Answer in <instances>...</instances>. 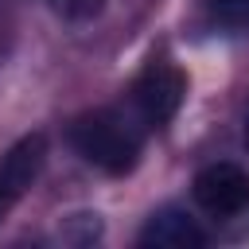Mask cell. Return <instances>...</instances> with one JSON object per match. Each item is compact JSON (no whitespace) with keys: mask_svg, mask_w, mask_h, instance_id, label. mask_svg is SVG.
<instances>
[{"mask_svg":"<svg viewBox=\"0 0 249 249\" xmlns=\"http://www.w3.org/2000/svg\"><path fill=\"white\" fill-rule=\"evenodd\" d=\"M148 136H152V128L132 109V101L89 109L70 124V148L82 156V163H89L105 175H128L140 163Z\"/></svg>","mask_w":249,"mask_h":249,"instance_id":"cell-1","label":"cell"},{"mask_svg":"<svg viewBox=\"0 0 249 249\" xmlns=\"http://www.w3.org/2000/svg\"><path fill=\"white\" fill-rule=\"evenodd\" d=\"M148 8L152 0H51V12L62 31L86 47H105L132 35Z\"/></svg>","mask_w":249,"mask_h":249,"instance_id":"cell-2","label":"cell"},{"mask_svg":"<svg viewBox=\"0 0 249 249\" xmlns=\"http://www.w3.org/2000/svg\"><path fill=\"white\" fill-rule=\"evenodd\" d=\"M183 97H187V74H183L171 58H152V62L136 74V82H132V89H128L132 109L144 117V124H148L152 132H160L163 124H171V117L179 113Z\"/></svg>","mask_w":249,"mask_h":249,"instance_id":"cell-3","label":"cell"},{"mask_svg":"<svg viewBox=\"0 0 249 249\" xmlns=\"http://www.w3.org/2000/svg\"><path fill=\"white\" fill-rule=\"evenodd\" d=\"M191 195L198 202L202 214L218 218V222H230L237 214L249 210V171L230 163V160H218V163H206L195 183H191Z\"/></svg>","mask_w":249,"mask_h":249,"instance_id":"cell-4","label":"cell"},{"mask_svg":"<svg viewBox=\"0 0 249 249\" xmlns=\"http://www.w3.org/2000/svg\"><path fill=\"white\" fill-rule=\"evenodd\" d=\"M47 167V136L43 132H31V136H19L4 156H0V222L16 210V202L39 183Z\"/></svg>","mask_w":249,"mask_h":249,"instance_id":"cell-5","label":"cell"},{"mask_svg":"<svg viewBox=\"0 0 249 249\" xmlns=\"http://www.w3.org/2000/svg\"><path fill=\"white\" fill-rule=\"evenodd\" d=\"M140 245H156V249H202L210 237L198 226V218L183 206H160L148 214L140 237Z\"/></svg>","mask_w":249,"mask_h":249,"instance_id":"cell-6","label":"cell"},{"mask_svg":"<svg viewBox=\"0 0 249 249\" xmlns=\"http://www.w3.org/2000/svg\"><path fill=\"white\" fill-rule=\"evenodd\" d=\"M206 27L214 35H245L249 0H206Z\"/></svg>","mask_w":249,"mask_h":249,"instance_id":"cell-7","label":"cell"},{"mask_svg":"<svg viewBox=\"0 0 249 249\" xmlns=\"http://www.w3.org/2000/svg\"><path fill=\"white\" fill-rule=\"evenodd\" d=\"M58 237L66 245H93L101 237V214H66L58 222Z\"/></svg>","mask_w":249,"mask_h":249,"instance_id":"cell-8","label":"cell"},{"mask_svg":"<svg viewBox=\"0 0 249 249\" xmlns=\"http://www.w3.org/2000/svg\"><path fill=\"white\" fill-rule=\"evenodd\" d=\"M241 136H245V148H249V101H245V113H241Z\"/></svg>","mask_w":249,"mask_h":249,"instance_id":"cell-9","label":"cell"},{"mask_svg":"<svg viewBox=\"0 0 249 249\" xmlns=\"http://www.w3.org/2000/svg\"><path fill=\"white\" fill-rule=\"evenodd\" d=\"M4 39H8V19H4V8H0V54H4Z\"/></svg>","mask_w":249,"mask_h":249,"instance_id":"cell-10","label":"cell"}]
</instances>
